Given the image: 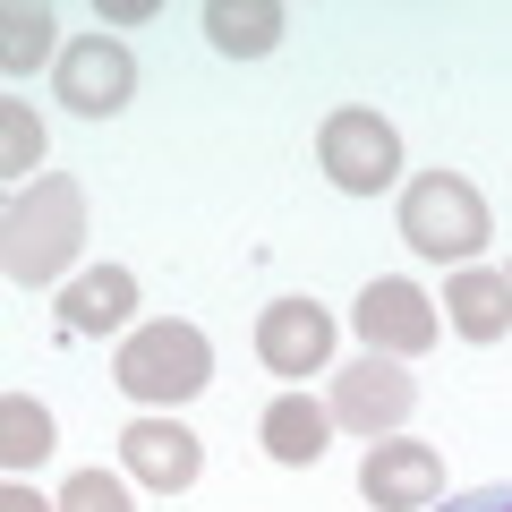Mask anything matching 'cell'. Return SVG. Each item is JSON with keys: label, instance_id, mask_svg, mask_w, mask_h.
Returning a JSON list of instances; mask_svg holds the SVG:
<instances>
[{"label": "cell", "instance_id": "obj_12", "mask_svg": "<svg viewBox=\"0 0 512 512\" xmlns=\"http://www.w3.org/2000/svg\"><path fill=\"white\" fill-rule=\"evenodd\" d=\"M128 308H137V274H120V265L77 274L69 291H60V325H69V333H120Z\"/></svg>", "mask_w": 512, "mask_h": 512}, {"label": "cell", "instance_id": "obj_6", "mask_svg": "<svg viewBox=\"0 0 512 512\" xmlns=\"http://www.w3.org/2000/svg\"><path fill=\"white\" fill-rule=\"evenodd\" d=\"M128 94H137V60H128L120 35H77L69 52H60V103H69L77 120H111Z\"/></svg>", "mask_w": 512, "mask_h": 512}, {"label": "cell", "instance_id": "obj_22", "mask_svg": "<svg viewBox=\"0 0 512 512\" xmlns=\"http://www.w3.org/2000/svg\"><path fill=\"white\" fill-rule=\"evenodd\" d=\"M504 299H512V265H504Z\"/></svg>", "mask_w": 512, "mask_h": 512}, {"label": "cell", "instance_id": "obj_7", "mask_svg": "<svg viewBox=\"0 0 512 512\" xmlns=\"http://www.w3.org/2000/svg\"><path fill=\"white\" fill-rule=\"evenodd\" d=\"M359 495L376 512H427L444 495V461H436V444H402V436H384V444H367V461H359Z\"/></svg>", "mask_w": 512, "mask_h": 512}, {"label": "cell", "instance_id": "obj_16", "mask_svg": "<svg viewBox=\"0 0 512 512\" xmlns=\"http://www.w3.org/2000/svg\"><path fill=\"white\" fill-rule=\"evenodd\" d=\"M0 35H9V43H0V69H9V77H26L43 52H52V35H60V26H52V9H43V0H18V9L0 18Z\"/></svg>", "mask_w": 512, "mask_h": 512}, {"label": "cell", "instance_id": "obj_4", "mask_svg": "<svg viewBox=\"0 0 512 512\" xmlns=\"http://www.w3.org/2000/svg\"><path fill=\"white\" fill-rule=\"evenodd\" d=\"M316 163H325L333 188H350V197H376V188H393V171H402V137H393V120H376V111H333L325 128H316Z\"/></svg>", "mask_w": 512, "mask_h": 512}, {"label": "cell", "instance_id": "obj_3", "mask_svg": "<svg viewBox=\"0 0 512 512\" xmlns=\"http://www.w3.org/2000/svg\"><path fill=\"white\" fill-rule=\"evenodd\" d=\"M402 239L436 265H470L487 248V197H478L461 171H419L402 188Z\"/></svg>", "mask_w": 512, "mask_h": 512}, {"label": "cell", "instance_id": "obj_20", "mask_svg": "<svg viewBox=\"0 0 512 512\" xmlns=\"http://www.w3.org/2000/svg\"><path fill=\"white\" fill-rule=\"evenodd\" d=\"M0 512H60V504H43V495L26 487V478H9V495H0Z\"/></svg>", "mask_w": 512, "mask_h": 512}, {"label": "cell", "instance_id": "obj_15", "mask_svg": "<svg viewBox=\"0 0 512 512\" xmlns=\"http://www.w3.org/2000/svg\"><path fill=\"white\" fill-rule=\"evenodd\" d=\"M52 453V419H43L35 402H26V393H9V402H0V461H9V470H35V461Z\"/></svg>", "mask_w": 512, "mask_h": 512}, {"label": "cell", "instance_id": "obj_19", "mask_svg": "<svg viewBox=\"0 0 512 512\" xmlns=\"http://www.w3.org/2000/svg\"><path fill=\"white\" fill-rule=\"evenodd\" d=\"M444 512H512V487H470V495H453Z\"/></svg>", "mask_w": 512, "mask_h": 512}, {"label": "cell", "instance_id": "obj_17", "mask_svg": "<svg viewBox=\"0 0 512 512\" xmlns=\"http://www.w3.org/2000/svg\"><path fill=\"white\" fill-rule=\"evenodd\" d=\"M0 163H9V171H35L43 163V128H35L26 103H0Z\"/></svg>", "mask_w": 512, "mask_h": 512}, {"label": "cell", "instance_id": "obj_10", "mask_svg": "<svg viewBox=\"0 0 512 512\" xmlns=\"http://www.w3.org/2000/svg\"><path fill=\"white\" fill-rule=\"evenodd\" d=\"M120 461H128V478H146V487H163V495H180L188 478H197V436H188L180 419H137L120 436Z\"/></svg>", "mask_w": 512, "mask_h": 512}, {"label": "cell", "instance_id": "obj_8", "mask_svg": "<svg viewBox=\"0 0 512 512\" xmlns=\"http://www.w3.org/2000/svg\"><path fill=\"white\" fill-rule=\"evenodd\" d=\"M350 325H359V342L376 350V359H419V350L436 342V308H427V291H410V282H367L359 308H350Z\"/></svg>", "mask_w": 512, "mask_h": 512}, {"label": "cell", "instance_id": "obj_14", "mask_svg": "<svg viewBox=\"0 0 512 512\" xmlns=\"http://www.w3.org/2000/svg\"><path fill=\"white\" fill-rule=\"evenodd\" d=\"M205 35H214L231 60H256V52L282 43V9L274 0H214V9H205Z\"/></svg>", "mask_w": 512, "mask_h": 512}, {"label": "cell", "instance_id": "obj_13", "mask_svg": "<svg viewBox=\"0 0 512 512\" xmlns=\"http://www.w3.org/2000/svg\"><path fill=\"white\" fill-rule=\"evenodd\" d=\"M325 436H333V410H316L308 393H282V402L265 410V453L291 461V470H308V461L325 453Z\"/></svg>", "mask_w": 512, "mask_h": 512}, {"label": "cell", "instance_id": "obj_1", "mask_svg": "<svg viewBox=\"0 0 512 512\" xmlns=\"http://www.w3.org/2000/svg\"><path fill=\"white\" fill-rule=\"evenodd\" d=\"M77 248H86V188L77 180H35L9 197V214H0V265H9V282H26V291H43V282H60L77 265Z\"/></svg>", "mask_w": 512, "mask_h": 512}, {"label": "cell", "instance_id": "obj_9", "mask_svg": "<svg viewBox=\"0 0 512 512\" xmlns=\"http://www.w3.org/2000/svg\"><path fill=\"white\" fill-rule=\"evenodd\" d=\"M256 359L274 367V376H316L333 359V316L316 299H274V308L256 316Z\"/></svg>", "mask_w": 512, "mask_h": 512}, {"label": "cell", "instance_id": "obj_18", "mask_svg": "<svg viewBox=\"0 0 512 512\" xmlns=\"http://www.w3.org/2000/svg\"><path fill=\"white\" fill-rule=\"evenodd\" d=\"M60 512H128V487L111 470H77L69 487H60Z\"/></svg>", "mask_w": 512, "mask_h": 512}, {"label": "cell", "instance_id": "obj_21", "mask_svg": "<svg viewBox=\"0 0 512 512\" xmlns=\"http://www.w3.org/2000/svg\"><path fill=\"white\" fill-rule=\"evenodd\" d=\"M154 18V0H111V9H103V26H146Z\"/></svg>", "mask_w": 512, "mask_h": 512}, {"label": "cell", "instance_id": "obj_2", "mask_svg": "<svg viewBox=\"0 0 512 512\" xmlns=\"http://www.w3.org/2000/svg\"><path fill=\"white\" fill-rule=\"evenodd\" d=\"M111 376H120L128 402H188V393H205L214 384V350H205L197 325H180V316H154V325H137L120 342V359H111Z\"/></svg>", "mask_w": 512, "mask_h": 512}, {"label": "cell", "instance_id": "obj_11", "mask_svg": "<svg viewBox=\"0 0 512 512\" xmlns=\"http://www.w3.org/2000/svg\"><path fill=\"white\" fill-rule=\"evenodd\" d=\"M444 316H453V333H461V342H504V333H512L504 274H478V265H461V274L444 282Z\"/></svg>", "mask_w": 512, "mask_h": 512}, {"label": "cell", "instance_id": "obj_5", "mask_svg": "<svg viewBox=\"0 0 512 512\" xmlns=\"http://www.w3.org/2000/svg\"><path fill=\"white\" fill-rule=\"evenodd\" d=\"M410 402H419V384H410V367L402 359H376V350H367V359H350L342 376H333V427H350V436H393V427L410 419Z\"/></svg>", "mask_w": 512, "mask_h": 512}]
</instances>
